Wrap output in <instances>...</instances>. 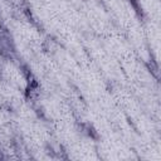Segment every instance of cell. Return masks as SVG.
Here are the masks:
<instances>
[{
	"mask_svg": "<svg viewBox=\"0 0 161 161\" xmlns=\"http://www.w3.org/2000/svg\"><path fill=\"white\" fill-rule=\"evenodd\" d=\"M86 131H87V135L91 137V139H94V140H97V139H98V133H97V131L94 130L92 126H90V125H88L87 129H86Z\"/></svg>",
	"mask_w": 161,
	"mask_h": 161,
	"instance_id": "6da1fadb",
	"label": "cell"
},
{
	"mask_svg": "<svg viewBox=\"0 0 161 161\" xmlns=\"http://www.w3.org/2000/svg\"><path fill=\"white\" fill-rule=\"evenodd\" d=\"M29 87H30L33 91L38 90V88H39V83H38V81L35 79V78H32V79H29Z\"/></svg>",
	"mask_w": 161,
	"mask_h": 161,
	"instance_id": "7a4b0ae2",
	"label": "cell"
},
{
	"mask_svg": "<svg viewBox=\"0 0 161 161\" xmlns=\"http://www.w3.org/2000/svg\"><path fill=\"white\" fill-rule=\"evenodd\" d=\"M24 93H25V97H27V98H32V93H33V90H32V88L28 86L27 88H25V92H24Z\"/></svg>",
	"mask_w": 161,
	"mask_h": 161,
	"instance_id": "3957f363",
	"label": "cell"
},
{
	"mask_svg": "<svg viewBox=\"0 0 161 161\" xmlns=\"http://www.w3.org/2000/svg\"><path fill=\"white\" fill-rule=\"evenodd\" d=\"M130 3H131V5H132L135 9H136V11H137V13H140V6H139V3H137L136 0H130Z\"/></svg>",
	"mask_w": 161,
	"mask_h": 161,
	"instance_id": "277c9868",
	"label": "cell"
}]
</instances>
